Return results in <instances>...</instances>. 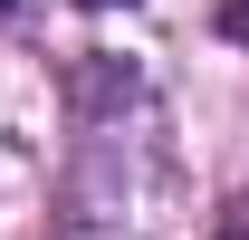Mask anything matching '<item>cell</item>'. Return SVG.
Masks as SVG:
<instances>
[{
    "instance_id": "6da1fadb",
    "label": "cell",
    "mask_w": 249,
    "mask_h": 240,
    "mask_svg": "<svg viewBox=\"0 0 249 240\" xmlns=\"http://www.w3.org/2000/svg\"><path fill=\"white\" fill-rule=\"evenodd\" d=\"M87 10H115V0H87Z\"/></svg>"
},
{
    "instance_id": "7a4b0ae2",
    "label": "cell",
    "mask_w": 249,
    "mask_h": 240,
    "mask_svg": "<svg viewBox=\"0 0 249 240\" xmlns=\"http://www.w3.org/2000/svg\"><path fill=\"white\" fill-rule=\"evenodd\" d=\"M220 240H249V231H220Z\"/></svg>"
},
{
    "instance_id": "3957f363",
    "label": "cell",
    "mask_w": 249,
    "mask_h": 240,
    "mask_svg": "<svg viewBox=\"0 0 249 240\" xmlns=\"http://www.w3.org/2000/svg\"><path fill=\"white\" fill-rule=\"evenodd\" d=\"M0 10H19V0H0Z\"/></svg>"
}]
</instances>
